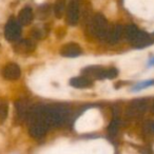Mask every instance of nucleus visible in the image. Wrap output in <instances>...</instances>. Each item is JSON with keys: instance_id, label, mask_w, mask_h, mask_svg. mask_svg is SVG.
Wrapping results in <instances>:
<instances>
[{"instance_id": "nucleus-14", "label": "nucleus", "mask_w": 154, "mask_h": 154, "mask_svg": "<svg viewBox=\"0 0 154 154\" xmlns=\"http://www.w3.org/2000/svg\"><path fill=\"white\" fill-rule=\"evenodd\" d=\"M35 45L29 39H23V40H20L14 45V49L17 53H29V52H32L34 50Z\"/></svg>"}, {"instance_id": "nucleus-3", "label": "nucleus", "mask_w": 154, "mask_h": 154, "mask_svg": "<svg viewBox=\"0 0 154 154\" xmlns=\"http://www.w3.org/2000/svg\"><path fill=\"white\" fill-rule=\"evenodd\" d=\"M90 29L93 35H95L98 38H103L105 40L107 38V35L110 30L107 19L101 14H95L93 16L92 20H91Z\"/></svg>"}, {"instance_id": "nucleus-1", "label": "nucleus", "mask_w": 154, "mask_h": 154, "mask_svg": "<svg viewBox=\"0 0 154 154\" xmlns=\"http://www.w3.org/2000/svg\"><path fill=\"white\" fill-rule=\"evenodd\" d=\"M43 117L50 127L62 126L68 118V110L62 106L45 107Z\"/></svg>"}, {"instance_id": "nucleus-5", "label": "nucleus", "mask_w": 154, "mask_h": 154, "mask_svg": "<svg viewBox=\"0 0 154 154\" xmlns=\"http://www.w3.org/2000/svg\"><path fill=\"white\" fill-rule=\"evenodd\" d=\"M148 108V103L146 99H136L133 100L130 103L128 110H127V115L130 117H137L140 116L141 114H143L147 111Z\"/></svg>"}, {"instance_id": "nucleus-10", "label": "nucleus", "mask_w": 154, "mask_h": 154, "mask_svg": "<svg viewBox=\"0 0 154 154\" xmlns=\"http://www.w3.org/2000/svg\"><path fill=\"white\" fill-rule=\"evenodd\" d=\"M152 42H153V39L151 38V36L140 30L138 31L136 36H135L134 38H133V40L131 41V43H132L134 47L138 48V49L148 47V45H150Z\"/></svg>"}, {"instance_id": "nucleus-7", "label": "nucleus", "mask_w": 154, "mask_h": 154, "mask_svg": "<svg viewBox=\"0 0 154 154\" xmlns=\"http://www.w3.org/2000/svg\"><path fill=\"white\" fill-rule=\"evenodd\" d=\"M79 20V5L75 0L69 3L66 11V22L70 26H76Z\"/></svg>"}, {"instance_id": "nucleus-18", "label": "nucleus", "mask_w": 154, "mask_h": 154, "mask_svg": "<svg viewBox=\"0 0 154 154\" xmlns=\"http://www.w3.org/2000/svg\"><path fill=\"white\" fill-rule=\"evenodd\" d=\"M117 131H118V119L114 118L113 122H111V125L109 127V133L111 136H115Z\"/></svg>"}, {"instance_id": "nucleus-9", "label": "nucleus", "mask_w": 154, "mask_h": 154, "mask_svg": "<svg viewBox=\"0 0 154 154\" xmlns=\"http://www.w3.org/2000/svg\"><path fill=\"white\" fill-rule=\"evenodd\" d=\"M82 53V48L77 43L70 42L66 43L63 47L60 49V55L63 57H77Z\"/></svg>"}, {"instance_id": "nucleus-12", "label": "nucleus", "mask_w": 154, "mask_h": 154, "mask_svg": "<svg viewBox=\"0 0 154 154\" xmlns=\"http://www.w3.org/2000/svg\"><path fill=\"white\" fill-rule=\"evenodd\" d=\"M70 85L74 88L77 89H87L92 87L93 82L91 78H89L88 76H78V77H73L70 80Z\"/></svg>"}, {"instance_id": "nucleus-16", "label": "nucleus", "mask_w": 154, "mask_h": 154, "mask_svg": "<svg viewBox=\"0 0 154 154\" xmlns=\"http://www.w3.org/2000/svg\"><path fill=\"white\" fill-rule=\"evenodd\" d=\"M138 31H139V29L137 28L136 26H133V24L127 26L126 28L124 29V36L126 37L127 40H129L131 42V41L133 40V38L136 36Z\"/></svg>"}, {"instance_id": "nucleus-11", "label": "nucleus", "mask_w": 154, "mask_h": 154, "mask_svg": "<svg viewBox=\"0 0 154 154\" xmlns=\"http://www.w3.org/2000/svg\"><path fill=\"white\" fill-rule=\"evenodd\" d=\"M31 106L29 105V101L26 99H19L16 103V115L20 122L26 120L28 115L31 111Z\"/></svg>"}, {"instance_id": "nucleus-15", "label": "nucleus", "mask_w": 154, "mask_h": 154, "mask_svg": "<svg viewBox=\"0 0 154 154\" xmlns=\"http://www.w3.org/2000/svg\"><path fill=\"white\" fill-rule=\"evenodd\" d=\"M18 21L21 24H29L33 21V11L30 8H24L18 15Z\"/></svg>"}, {"instance_id": "nucleus-19", "label": "nucleus", "mask_w": 154, "mask_h": 154, "mask_svg": "<svg viewBox=\"0 0 154 154\" xmlns=\"http://www.w3.org/2000/svg\"><path fill=\"white\" fill-rule=\"evenodd\" d=\"M8 115V106L5 103H0V122L7 118Z\"/></svg>"}, {"instance_id": "nucleus-8", "label": "nucleus", "mask_w": 154, "mask_h": 154, "mask_svg": "<svg viewBox=\"0 0 154 154\" xmlns=\"http://www.w3.org/2000/svg\"><path fill=\"white\" fill-rule=\"evenodd\" d=\"M21 74V70L18 64L11 62L8 63L5 68L2 69V76L7 80H16L20 77Z\"/></svg>"}, {"instance_id": "nucleus-6", "label": "nucleus", "mask_w": 154, "mask_h": 154, "mask_svg": "<svg viewBox=\"0 0 154 154\" xmlns=\"http://www.w3.org/2000/svg\"><path fill=\"white\" fill-rule=\"evenodd\" d=\"M21 34V26L19 21L11 20L7 23L5 29V36L9 41H16Z\"/></svg>"}, {"instance_id": "nucleus-17", "label": "nucleus", "mask_w": 154, "mask_h": 154, "mask_svg": "<svg viewBox=\"0 0 154 154\" xmlns=\"http://www.w3.org/2000/svg\"><path fill=\"white\" fill-rule=\"evenodd\" d=\"M66 11V0H56L54 5V14L57 18H61Z\"/></svg>"}, {"instance_id": "nucleus-13", "label": "nucleus", "mask_w": 154, "mask_h": 154, "mask_svg": "<svg viewBox=\"0 0 154 154\" xmlns=\"http://www.w3.org/2000/svg\"><path fill=\"white\" fill-rule=\"evenodd\" d=\"M122 35H124V29H122V26H116L109 30V33H108V35H107L106 41H108L109 43L113 45V43H116L122 38Z\"/></svg>"}, {"instance_id": "nucleus-2", "label": "nucleus", "mask_w": 154, "mask_h": 154, "mask_svg": "<svg viewBox=\"0 0 154 154\" xmlns=\"http://www.w3.org/2000/svg\"><path fill=\"white\" fill-rule=\"evenodd\" d=\"M82 74L89 78L95 79H112L118 75V71L115 68H103L100 66H91L82 70Z\"/></svg>"}, {"instance_id": "nucleus-20", "label": "nucleus", "mask_w": 154, "mask_h": 154, "mask_svg": "<svg viewBox=\"0 0 154 154\" xmlns=\"http://www.w3.org/2000/svg\"><path fill=\"white\" fill-rule=\"evenodd\" d=\"M143 131L147 134H151L154 132V122H147L143 126Z\"/></svg>"}, {"instance_id": "nucleus-21", "label": "nucleus", "mask_w": 154, "mask_h": 154, "mask_svg": "<svg viewBox=\"0 0 154 154\" xmlns=\"http://www.w3.org/2000/svg\"><path fill=\"white\" fill-rule=\"evenodd\" d=\"M149 66H154V57L152 58L151 60H150V62H149Z\"/></svg>"}, {"instance_id": "nucleus-4", "label": "nucleus", "mask_w": 154, "mask_h": 154, "mask_svg": "<svg viewBox=\"0 0 154 154\" xmlns=\"http://www.w3.org/2000/svg\"><path fill=\"white\" fill-rule=\"evenodd\" d=\"M49 128H50V126L47 124V122H45L42 116V117L36 118V119H33L32 122H30L29 133H30V135L33 138L41 139L45 136Z\"/></svg>"}]
</instances>
